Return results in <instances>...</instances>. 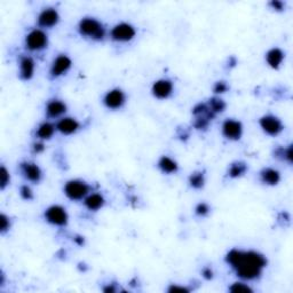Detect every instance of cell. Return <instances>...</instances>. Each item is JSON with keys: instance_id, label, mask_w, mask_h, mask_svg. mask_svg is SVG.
I'll list each match as a JSON object with an SVG mask.
<instances>
[{"instance_id": "20", "label": "cell", "mask_w": 293, "mask_h": 293, "mask_svg": "<svg viewBox=\"0 0 293 293\" xmlns=\"http://www.w3.org/2000/svg\"><path fill=\"white\" fill-rule=\"evenodd\" d=\"M56 132V125L51 122H44L38 126L37 131H35V136L41 141L51 140L54 133Z\"/></svg>"}, {"instance_id": "25", "label": "cell", "mask_w": 293, "mask_h": 293, "mask_svg": "<svg viewBox=\"0 0 293 293\" xmlns=\"http://www.w3.org/2000/svg\"><path fill=\"white\" fill-rule=\"evenodd\" d=\"M11 181L10 172L6 170L5 166H2L0 168V187L2 189H5Z\"/></svg>"}, {"instance_id": "21", "label": "cell", "mask_w": 293, "mask_h": 293, "mask_svg": "<svg viewBox=\"0 0 293 293\" xmlns=\"http://www.w3.org/2000/svg\"><path fill=\"white\" fill-rule=\"evenodd\" d=\"M157 166L164 174H174L179 170V165L174 159L168 156H162L159 158Z\"/></svg>"}, {"instance_id": "8", "label": "cell", "mask_w": 293, "mask_h": 293, "mask_svg": "<svg viewBox=\"0 0 293 293\" xmlns=\"http://www.w3.org/2000/svg\"><path fill=\"white\" fill-rule=\"evenodd\" d=\"M60 14L54 7H46L39 13L37 23L42 29H52L59 24Z\"/></svg>"}, {"instance_id": "10", "label": "cell", "mask_w": 293, "mask_h": 293, "mask_svg": "<svg viewBox=\"0 0 293 293\" xmlns=\"http://www.w3.org/2000/svg\"><path fill=\"white\" fill-rule=\"evenodd\" d=\"M223 135L229 141H238L243 135V125L239 121L228 118L223 123Z\"/></svg>"}, {"instance_id": "29", "label": "cell", "mask_w": 293, "mask_h": 293, "mask_svg": "<svg viewBox=\"0 0 293 293\" xmlns=\"http://www.w3.org/2000/svg\"><path fill=\"white\" fill-rule=\"evenodd\" d=\"M11 228V221H10V217L6 216L5 214H2L0 215V232L3 234H5L6 232H8Z\"/></svg>"}, {"instance_id": "32", "label": "cell", "mask_w": 293, "mask_h": 293, "mask_svg": "<svg viewBox=\"0 0 293 293\" xmlns=\"http://www.w3.org/2000/svg\"><path fill=\"white\" fill-rule=\"evenodd\" d=\"M168 292L171 293H177V292H189L187 287L185 286H179V285H171L168 288Z\"/></svg>"}, {"instance_id": "6", "label": "cell", "mask_w": 293, "mask_h": 293, "mask_svg": "<svg viewBox=\"0 0 293 293\" xmlns=\"http://www.w3.org/2000/svg\"><path fill=\"white\" fill-rule=\"evenodd\" d=\"M136 35V30L134 26L126 22H122L114 26L110 31V37L113 41L118 43H128L134 39Z\"/></svg>"}, {"instance_id": "13", "label": "cell", "mask_w": 293, "mask_h": 293, "mask_svg": "<svg viewBox=\"0 0 293 293\" xmlns=\"http://www.w3.org/2000/svg\"><path fill=\"white\" fill-rule=\"evenodd\" d=\"M20 170L22 175L28 181L33 182V184H38L43 177V172L41 167L33 162H23L20 165Z\"/></svg>"}, {"instance_id": "3", "label": "cell", "mask_w": 293, "mask_h": 293, "mask_svg": "<svg viewBox=\"0 0 293 293\" xmlns=\"http://www.w3.org/2000/svg\"><path fill=\"white\" fill-rule=\"evenodd\" d=\"M63 192L71 201H84L91 193V186L83 180H70L64 185Z\"/></svg>"}, {"instance_id": "18", "label": "cell", "mask_w": 293, "mask_h": 293, "mask_svg": "<svg viewBox=\"0 0 293 293\" xmlns=\"http://www.w3.org/2000/svg\"><path fill=\"white\" fill-rule=\"evenodd\" d=\"M284 57H285V54L284 52L278 47H274L272 50H269L266 54V62L267 64L273 69H278L279 66L282 65Z\"/></svg>"}, {"instance_id": "17", "label": "cell", "mask_w": 293, "mask_h": 293, "mask_svg": "<svg viewBox=\"0 0 293 293\" xmlns=\"http://www.w3.org/2000/svg\"><path fill=\"white\" fill-rule=\"evenodd\" d=\"M105 204V198L103 195L99 193H90L84 199V205L91 212H96L101 210Z\"/></svg>"}, {"instance_id": "23", "label": "cell", "mask_w": 293, "mask_h": 293, "mask_svg": "<svg viewBox=\"0 0 293 293\" xmlns=\"http://www.w3.org/2000/svg\"><path fill=\"white\" fill-rule=\"evenodd\" d=\"M189 184L195 189H201L205 184V176L202 172H194L189 176Z\"/></svg>"}, {"instance_id": "7", "label": "cell", "mask_w": 293, "mask_h": 293, "mask_svg": "<svg viewBox=\"0 0 293 293\" xmlns=\"http://www.w3.org/2000/svg\"><path fill=\"white\" fill-rule=\"evenodd\" d=\"M259 125L266 134L269 136H277L284 130V125L281 119L274 115H265L259 119Z\"/></svg>"}, {"instance_id": "5", "label": "cell", "mask_w": 293, "mask_h": 293, "mask_svg": "<svg viewBox=\"0 0 293 293\" xmlns=\"http://www.w3.org/2000/svg\"><path fill=\"white\" fill-rule=\"evenodd\" d=\"M45 220L48 224L53 226H57V227H64L68 225L69 215L63 206L60 205H52L47 207L44 213Z\"/></svg>"}, {"instance_id": "22", "label": "cell", "mask_w": 293, "mask_h": 293, "mask_svg": "<svg viewBox=\"0 0 293 293\" xmlns=\"http://www.w3.org/2000/svg\"><path fill=\"white\" fill-rule=\"evenodd\" d=\"M246 171H247V165L245 163L235 162L229 166L228 175L232 177V179H237V177H241L245 174Z\"/></svg>"}, {"instance_id": "24", "label": "cell", "mask_w": 293, "mask_h": 293, "mask_svg": "<svg viewBox=\"0 0 293 293\" xmlns=\"http://www.w3.org/2000/svg\"><path fill=\"white\" fill-rule=\"evenodd\" d=\"M207 105L214 115L223 113L226 109V103L224 102V100L220 99V97H213V99H211L210 102H208Z\"/></svg>"}, {"instance_id": "19", "label": "cell", "mask_w": 293, "mask_h": 293, "mask_svg": "<svg viewBox=\"0 0 293 293\" xmlns=\"http://www.w3.org/2000/svg\"><path fill=\"white\" fill-rule=\"evenodd\" d=\"M260 181L267 186H276L281 181V173L272 167H266L260 172Z\"/></svg>"}, {"instance_id": "12", "label": "cell", "mask_w": 293, "mask_h": 293, "mask_svg": "<svg viewBox=\"0 0 293 293\" xmlns=\"http://www.w3.org/2000/svg\"><path fill=\"white\" fill-rule=\"evenodd\" d=\"M174 85L170 79H158L153 84L152 93L153 95L158 100H166L173 94Z\"/></svg>"}, {"instance_id": "2", "label": "cell", "mask_w": 293, "mask_h": 293, "mask_svg": "<svg viewBox=\"0 0 293 293\" xmlns=\"http://www.w3.org/2000/svg\"><path fill=\"white\" fill-rule=\"evenodd\" d=\"M78 32L82 37L93 41H102L105 37L106 30L104 25L95 17H84L78 23Z\"/></svg>"}, {"instance_id": "14", "label": "cell", "mask_w": 293, "mask_h": 293, "mask_svg": "<svg viewBox=\"0 0 293 293\" xmlns=\"http://www.w3.org/2000/svg\"><path fill=\"white\" fill-rule=\"evenodd\" d=\"M81 125L76 118L63 117L56 123V131H59L63 135H72L76 133Z\"/></svg>"}, {"instance_id": "28", "label": "cell", "mask_w": 293, "mask_h": 293, "mask_svg": "<svg viewBox=\"0 0 293 293\" xmlns=\"http://www.w3.org/2000/svg\"><path fill=\"white\" fill-rule=\"evenodd\" d=\"M195 213H196L198 216H206L208 213H210V206H208L206 203H199L196 208H195Z\"/></svg>"}, {"instance_id": "1", "label": "cell", "mask_w": 293, "mask_h": 293, "mask_svg": "<svg viewBox=\"0 0 293 293\" xmlns=\"http://www.w3.org/2000/svg\"><path fill=\"white\" fill-rule=\"evenodd\" d=\"M266 265H267V260L263 254L254 251H248L242 252L241 259L234 269L236 270L238 277L245 281H253L260 276Z\"/></svg>"}, {"instance_id": "4", "label": "cell", "mask_w": 293, "mask_h": 293, "mask_svg": "<svg viewBox=\"0 0 293 293\" xmlns=\"http://www.w3.org/2000/svg\"><path fill=\"white\" fill-rule=\"evenodd\" d=\"M25 48L31 52L45 50L48 45V35L42 29H33L25 35Z\"/></svg>"}, {"instance_id": "33", "label": "cell", "mask_w": 293, "mask_h": 293, "mask_svg": "<svg viewBox=\"0 0 293 293\" xmlns=\"http://www.w3.org/2000/svg\"><path fill=\"white\" fill-rule=\"evenodd\" d=\"M44 149H45V148H44V144L42 143V142H37V143L33 144V152L34 153L39 154V153H42Z\"/></svg>"}, {"instance_id": "15", "label": "cell", "mask_w": 293, "mask_h": 293, "mask_svg": "<svg viewBox=\"0 0 293 293\" xmlns=\"http://www.w3.org/2000/svg\"><path fill=\"white\" fill-rule=\"evenodd\" d=\"M66 104L64 103L63 101L61 100H51L48 103L46 104V108H45V113H46V116L48 118H60L61 116H63V115L66 113Z\"/></svg>"}, {"instance_id": "30", "label": "cell", "mask_w": 293, "mask_h": 293, "mask_svg": "<svg viewBox=\"0 0 293 293\" xmlns=\"http://www.w3.org/2000/svg\"><path fill=\"white\" fill-rule=\"evenodd\" d=\"M227 90H228V85H227V83H226V82L221 81V82H216L215 83L214 92L216 93V94H223V93L227 92Z\"/></svg>"}, {"instance_id": "16", "label": "cell", "mask_w": 293, "mask_h": 293, "mask_svg": "<svg viewBox=\"0 0 293 293\" xmlns=\"http://www.w3.org/2000/svg\"><path fill=\"white\" fill-rule=\"evenodd\" d=\"M35 70V62L30 56H22L20 60V78L23 81H30L33 77Z\"/></svg>"}, {"instance_id": "27", "label": "cell", "mask_w": 293, "mask_h": 293, "mask_svg": "<svg viewBox=\"0 0 293 293\" xmlns=\"http://www.w3.org/2000/svg\"><path fill=\"white\" fill-rule=\"evenodd\" d=\"M20 196L24 199V201H31L33 199V192L28 185H23L20 188Z\"/></svg>"}, {"instance_id": "11", "label": "cell", "mask_w": 293, "mask_h": 293, "mask_svg": "<svg viewBox=\"0 0 293 293\" xmlns=\"http://www.w3.org/2000/svg\"><path fill=\"white\" fill-rule=\"evenodd\" d=\"M72 66V61L70 57L65 54H60L57 57H55L54 61L52 62L50 75L52 78H59L63 76Z\"/></svg>"}, {"instance_id": "26", "label": "cell", "mask_w": 293, "mask_h": 293, "mask_svg": "<svg viewBox=\"0 0 293 293\" xmlns=\"http://www.w3.org/2000/svg\"><path fill=\"white\" fill-rule=\"evenodd\" d=\"M230 292H252V288L245 283H234L232 286L229 287Z\"/></svg>"}, {"instance_id": "34", "label": "cell", "mask_w": 293, "mask_h": 293, "mask_svg": "<svg viewBox=\"0 0 293 293\" xmlns=\"http://www.w3.org/2000/svg\"><path fill=\"white\" fill-rule=\"evenodd\" d=\"M203 276L205 277L206 279H211L213 278V272L211 270V268H205L203 270Z\"/></svg>"}, {"instance_id": "9", "label": "cell", "mask_w": 293, "mask_h": 293, "mask_svg": "<svg viewBox=\"0 0 293 293\" xmlns=\"http://www.w3.org/2000/svg\"><path fill=\"white\" fill-rule=\"evenodd\" d=\"M126 102V95L121 88H113L106 92L103 97V103L109 110L122 109Z\"/></svg>"}, {"instance_id": "31", "label": "cell", "mask_w": 293, "mask_h": 293, "mask_svg": "<svg viewBox=\"0 0 293 293\" xmlns=\"http://www.w3.org/2000/svg\"><path fill=\"white\" fill-rule=\"evenodd\" d=\"M269 6L273 8L274 11H277V12H282L284 10V3L281 2V0H273V2L269 3Z\"/></svg>"}]
</instances>
